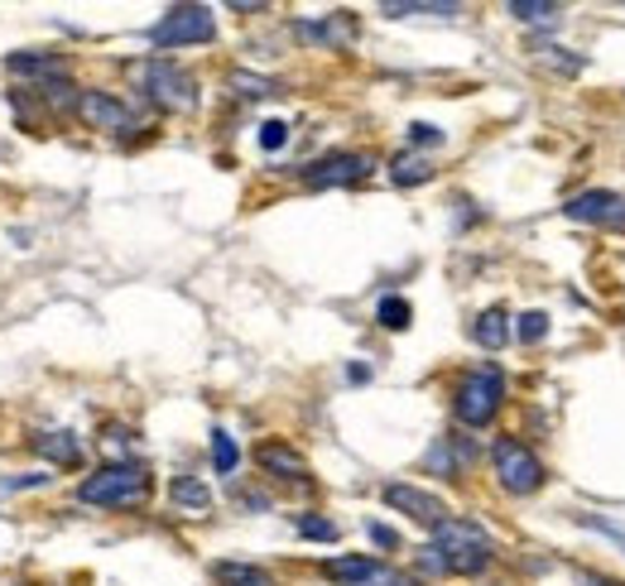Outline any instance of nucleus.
<instances>
[{"label":"nucleus","instance_id":"obj_4","mask_svg":"<svg viewBox=\"0 0 625 586\" xmlns=\"http://www.w3.org/2000/svg\"><path fill=\"white\" fill-rule=\"evenodd\" d=\"M500 399H505V380H500V371H491V365H481V371H472L462 385H457L452 409H457V419H462L467 429H481V423H491V419H496Z\"/></svg>","mask_w":625,"mask_h":586},{"label":"nucleus","instance_id":"obj_10","mask_svg":"<svg viewBox=\"0 0 625 586\" xmlns=\"http://www.w3.org/2000/svg\"><path fill=\"white\" fill-rule=\"evenodd\" d=\"M78 116L87 120L92 130H130V126H135L130 106L116 102L111 92H78Z\"/></svg>","mask_w":625,"mask_h":586},{"label":"nucleus","instance_id":"obj_28","mask_svg":"<svg viewBox=\"0 0 625 586\" xmlns=\"http://www.w3.org/2000/svg\"><path fill=\"white\" fill-rule=\"evenodd\" d=\"M409 140H414V144H443V130L418 120V126H409Z\"/></svg>","mask_w":625,"mask_h":586},{"label":"nucleus","instance_id":"obj_22","mask_svg":"<svg viewBox=\"0 0 625 586\" xmlns=\"http://www.w3.org/2000/svg\"><path fill=\"white\" fill-rule=\"evenodd\" d=\"M385 15H457V5H428V0H390V5H380Z\"/></svg>","mask_w":625,"mask_h":586},{"label":"nucleus","instance_id":"obj_17","mask_svg":"<svg viewBox=\"0 0 625 586\" xmlns=\"http://www.w3.org/2000/svg\"><path fill=\"white\" fill-rule=\"evenodd\" d=\"M168 495H174V505H184V509H212V491L198 481V476H178V481L168 485Z\"/></svg>","mask_w":625,"mask_h":586},{"label":"nucleus","instance_id":"obj_23","mask_svg":"<svg viewBox=\"0 0 625 586\" xmlns=\"http://www.w3.org/2000/svg\"><path fill=\"white\" fill-rule=\"evenodd\" d=\"M232 87L240 96H274V92H280L270 78H256V72H232Z\"/></svg>","mask_w":625,"mask_h":586},{"label":"nucleus","instance_id":"obj_21","mask_svg":"<svg viewBox=\"0 0 625 586\" xmlns=\"http://www.w3.org/2000/svg\"><path fill=\"white\" fill-rule=\"evenodd\" d=\"M236 461H240V452H236V443H232V433L216 429V433H212V467L222 471V476H232Z\"/></svg>","mask_w":625,"mask_h":586},{"label":"nucleus","instance_id":"obj_1","mask_svg":"<svg viewBox=\"0 0 625 586\" xmlns=\"http://www.w3.org/2000/svg\"><path fill=\"white\" fill-rule=\"evenodd\" d=\"M433 534H438L433 548H438V558H443V572H457V577H476V572H486L491 558H496L491 534L472 519H443Z\"/></svg>","mask_w":625,"mask_h":586},{"label":"nucleus","instance_id":"obj_6","mask_svg":"<svg viewBox=\"0 0 625 586\" xmlns=\"http://www.w3.org/2000/svg\"><path fill=\"white\" fill-rule=\"evenodd\" d=\"M216 34V20L208 5H174L168 15L150 30V44L160 48H178V44H208Z\"/></svg>","mask_w":625,"mask_h":586},{"label":"nucleus","instance_id":"obj_20","mask_svg":"<svg viewBox=\"0 0 625 586\" xmlns=\"http://www.w3.org/2000/svg\"><path fill=\"white\" fill-rule=\"evenodd\" d=\"M376 317H380V327H390V332H404V327L414 323V308L390 293V298H380V313H376Z\"/></svg>","mask_w":625,"mask_h":586},{"label":"nucleus","instance_id":"obj_15","mask_svg":"<svg viewBox=\"0 0 625 586\" xmlns=\"http://www.w3.org/2000/svg\"><path fill=\"white\" fill-rule=\"evenodd\" d=\"M34 447H39L48 461H58V467H78L82 461V447L72 433H44V437H34Z\"/></svg>","mask_w":625,"mask_h":586},{"label":"nucleus","instance_id":"obj_13","mask_svg":"<svg viewBox=\"0 0 625 586\" xmlns=\"http://www.w3.org/2000/svg\"><path fill=\"white\" fill-rule=\"evenodd\" d=\"M5 68L15 78H48V82L63 78V58H54V54H10Z\"/></svg>","mask_w":625,"mask_h":586},{"label":"nucleus","instance_id":"obj_8","mask_svg":"<svg viewBox=\"0 0 625 586\" xmlns=\"http://www.w3.org/2000/svg\"><path fill=\"white\" fill-rule=\"evenodd\" d=\"M385 505L400 509V515H409V519H418V524H428V529H438L443 519H452L448 505H443L433 491H418V485H404V481L385 485Z\"/></svg>","mask_w":625,"mask_h":586},{"label":"nucleus","instance_id":"obj_5","mask_svg":"<svg viewBox=\"0 0 625 586\" xmlns=\"http://www.w3.org/2000/svg\"><path fill=\"white\" fill-rule=\"evenodd\" d=\"M491 461H496V476H500V485L510 495H529V491L544 485V467H539V457L524 443H515V437H500V443L491 447Z\"/></svg>","mask_w":625,"mask_h":586},{"label":"nucleus","instance_id":"obj_25","mask_svg":"<svg viewBox=\"0 0 625 586\" xmlns=\"http://www.w3.org/2000/svg\"><path fill=\"white\" fill-rule=\"evenodd\" d=\"M515 332H520L524 347H534V341H544V337H549V317H544V313H524Z\"/></svg>","mask_w":625,"mask_h":586},{"label":"nucleus","instance_id":"obj_11","mask_svg":"<svg viewBox=\"0 0 625 586\" xmlns=\"http://www.w3.org/2000/svg\"><path fill=\"white\" fill-rule=\"evenodd\" d=\"M256 461L270 476H284V481H304V476H308V461L298 457L294 447H284V443H260L256 447Z\"/></svg>","mask_w":625,"mask_h":586},{"label":"nucleus","instance_id":"obj_30","mask_svg":"<svg viewBox=\"0 0 625 586\" xmlns=\"http://www.w3.org/2000/svg\"><path fill=\"white\" fill-rule=\"evenodd\" d=\"M587 586H621V582H597V577H592V582H587Z\"/></svg>","mask_w":625,"mask_h":586},{"label":"nucleus","instance_id":"obj_3","mask_svg":"<svg viewBox=\"0 0 625 586\" xmlns=\"http://www.w3.org/2000/svg\"><path fill=\"white\" fill-rule=\"evenodd\" d=\"M135 78H140V87L150 92V102L168 106V112H192V106H198V82H192L178 63H168V58H150V63H140Z\"/></svg>","mask_w":625,"mask_h":586},{"label":"nucleus","instance_id":"obj_24","mask_svg":"<svg viewBox=\"0 0 625 586\" xmlns=\"http://www.w3.org/2000/svg\"><path fill=\"white\" fill-rule=\"evenodd\" d=\"M298 534H304V539H318V543H332L337 539V524L322 519V515H298Z\"/></svg>","mask_w":625,"mask_h":586},{"label":"nucleus","instance_id":"obj_19","mask_svg":"<svg viewBox=\"0 0 625 586\" xmlns=\"http://www.w3.org/2000/svg\"><path fill=\"white\" fill-rule=\"evenodd\" d=\"M510 15L524 20V24H549V20L563 15V5L558 0H510Z\"/></svg>","mask_w":625,"mask_h":586},{"label":"nucleus","instance_id":"obj_7","mask_svg":"<svg viewBox=\"0 0 625 586\" xmlns=\"http://www.w3.org/2000/svg\"><path fill=\"white\" fill-rule=\"evenodd\" d=\"M563 212H568L573 222H587V226H611V231L625 226V198L621 192H606V188L577 192V198H568Z\"/></svg>","mask_w":625,"mask_h":586},{"label":"nucleus","instance_id":"obj_2","mask_svg":"<svg viewBox=\"0 0 625 586\" xmlns=\"http://www.w3.org/2000/svg\"><path fill=\"white\" fill-rule=\"evenodd\" d=\"M150 471L140 461H111V467L92 471L87 481L78 485V500L87 505H106V509H130V505H144L150 500Z\"/></svg>","mask_w":625,"mask_h":586},{"label":"nucleus","instance_id":"obj_14","mask_svg":"<svg viewBox=\"0 0 625 586\" xmlns=\"http://www.w3.org/2000/svg\"><path fill=\"white\" fill-rule=\"evenodd\" d=\"M472 337H476L486 351H500L505 341H510V323H505V308H486V313H481L476 323H472Z\"/></svg>","mask_w":625,"mask_h":586},{"label":"nucleus","instance_id":"obj_26","mask_svg":"<svg viewBox=\"0 0 625 586\" xmlns=\"http://www.w3.org/2000/svg\"><path fill=\"white\" fill-rule=\"evenodd\" d=\"M361 586H418L414 577H409V572H394V567H376V572H370V577L366 582H361Z\"/></svg>","mask_w":625,"mask_h":586},{"label":"nucleus","instance_id":"obj_18","mask_svg":"<svg viewBox=\"0 0 625 586\" xmlns=\"http://www.w3.org/2000/svg\"><path fill=\"white\" fill-rule=\"evenodd\" d=\"M390 178L400 183V188H414V183H428L433 178V164H428V159H418V154H394Z\"/></svg>","mask_w":625,"mask_h":586},{"label":"nucleus","instance_id":"obj_27","mask_svg":"<svg viewBox=\"0 0 625 586\" xmlns=\"http://www.w3.org/2000/svg\"><path fill=\"white\" fill-rule=\"evenodd\" d=\"M284 140H288V126H284V120H264V126H260V150H280Z\"/></svg>","mask_w":625,"mask_h":586},{"label":"nucleus","instance_id":"obj_9","mask_svg":"<svg viewBox=\"0 0 625 586\" xmlns=\"http://www.w3.org/2000/svg\"><path fill=\"white\" fill-rule=\"evenodd\" d=\"M370 174V154H328L304 168L308 188H342V183H361Z\"/></svg>","mask_w":625,"mask_h":586},{"label":"nucleus","instance_id":"obj_16","mask_svg":"<svg viewBox=\"0 0 625 586\" xmlns=\"http://www.w3.org/2000/svg\"><path fill=\"white\" fill-rule=\"evenodd\" d=\"M212 577L222 582V586H274L270 572L256 567V563H216Z\"/></svg>","mask_w":625,"mask_h":586},{"label":"nucleus","instance_id":"obj_12","mask_svg":"<svg viewBox=\"0 0 625 586\" xmlns=\"http://www.w3.org/2000/svg\"><path fill=\"white\" fill-rule=\"evenodd\" d=\"M376 567L380 563H376V558H366V553H342V558H328V563H322V577L342 582V586H361Z\"/></svg>","mask_w":625,"mask_h":586},{"label":"nucleus","instance_id":"obj_29","mask_svg":"<svg viewBox=\"0 0 625 586\" xmlns=\"http://www.w3.org/2000/svg\"><path fill=\"white\" fill-rule=\"evenodd\" d=\"M370 539H376V543H385V548H390V543H394V534H390V529H380V524H370Z\"/></svg>","mask_w":625,"mask_h":586}]
</instances>
